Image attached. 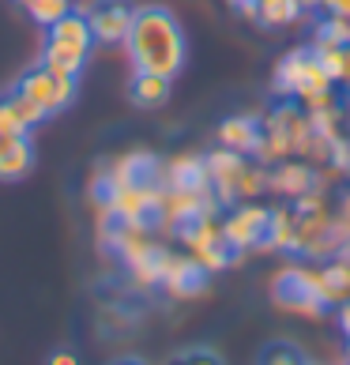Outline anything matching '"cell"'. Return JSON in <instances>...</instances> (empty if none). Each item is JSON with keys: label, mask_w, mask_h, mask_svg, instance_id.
Wrapping results in <instances>:
<instances>
[{"label": "cell", "mask_w": 350, "mask_h": 365, "mask_svg": "<svg viewBox=\"0 0 350 365\" xmlns=\"http://www.w3.org/2000/svg\"><path fill=\"white\" fill-rule=\"evenodd\" d=\"M125 49L132 68L140 72H155V76H177L185 68L188 57V42L177 16L163 4H143L132 16V26L125 34Z\"/></svg>", "instance_id": "obj_1"}, {"label": "cell", "mask_w": 350, "mask_h": 365, "mask_svg": "<svg viewBox=\"0 0 350 365\" xmlns=\"http://www.w3.org/2000/svg\"><path fill=\"white\" fill-rule=\"evenodd\" d=\"M94 34L83 11H68L64 19L46 26V42H42V64L61 76H83L87 57H91Z\"/></svg>", "instance_id": "obj_2"}, {"label": "cell", "mask_w": 350, "mask_h": 365, "mask_svg": "<svg viewBox=\"0 0 350 365\" xmlns=\"http://www.w3.org/2000/svg\"><path fill=\"white\" fill-rule=\"evenodd\" d=\"M272 302L282 313H298L309 320L324 317V297H320V267L309 264H290L272 279Z\"/></svg>", "instance_id": "obj_3"}, {"label": "cell", "mask_w": 350, "mask_h": 365, "mask_svg": "<svg viewBox=\"0 0 350 365\" xmlns=\"http://www.w3.org/2000/svg\"><path fill=\"white\" fill-rule=\"evenodd\" d=\"M331 76L320 68L316 53L313 49H294L287 53V57L279 61L275 68V91L287 94V98H298L302 106L313 102V98H324V94H331Z\"/></svg>", "instance_id": "obj_4"}, {"label": "cell", "mask_w": 350, "mask_h": 365, "mask_svg": "<svg viewBox=\"0 0 350 365\" xmlns=\"http://www.w3.org/2000/svg\"><path fill=\"white\" fill-rule=\"evenodd\" d=\"M11 87H16L19 94H26V98H31L46 117H53V113H64V110L76 102L79 79H76V76H61V72H53V68H46V64L38 61V64H31V68H26Z\"/></svg>", "instance_id": "obj_5"}, {"label": "cell", "mask_w": 350, "mask_h": 365, "mask_svg": "<svg viewBox=\"0 0 350 365\" xmlns=\"http://www.w3.org/2000/svg\"><path fill=\"white\" fill-rule=\"evenodd\" d=\"M177 237H181V245L188 249V256H196L207 272H222V267L234 264V249L226 245L222 222L215 219V215H200V219L177 226Z\"/></svg>", "instance_id": "obj_6"}, {"label": "cell", "mask_w": 350, "mask_h": 365, "mask_svg": "<svg viewBox=\"0 0 350 365\" xmlns=\"http://www.w3.org/2000/svg\"><path fill=\"white\" fill-rule=\"evenodd\" d=\"M267 215H272V207L252 204V200H245V204H234L230 215L222 219V237H226V245H230L234 252L260 249L264 230H267Z\"/></svg>", "instance_id": "obj_7"}, {"label": "cell", "mask_w": 350, "mask_h": 365, "mask_svg": "<svg viewBox=\"0 0 350 365\" xmlns=\"http://www.w3.org/2000/svg\"><path fill=\"white\" fill-rule=\"evenodd\" d=\"M207 279H211V272L196 260V256L166 252V267H163V282H158V287L170 297H200L207 290Z\"/></svg>", "instance_id": "obj_8"}, {"label": "cell", "mask_w": 350, "mask_h": 365, "mask_svg": "<svg viewBox=\"0 0 350 365\" xmlns=\"http://www.w3.org/2000/svg\"><path fill=\"white\" fill-rule=\"evenodd\" d=\"M87 23H91V34L98 46H120L132 26V16H136V8L128 4V0H94V8L83 11Z\"/></svg>", "instance_id": "obj_9"}, {"label": "cell", "mask_w": 350, "mask_h": 365, "mask_svg": "<svg viewBox=\"0 0 350 365\" xmlns=\"http://www.w3.org/2000/svg\"><path fill=\"white\" fill-rule=\"evenodd\" d=\"M249 155H237L230 147H215L211 155H204L207 178H211V192L219 200V207H234L237 204V178L245 170Z\"/></svg>", "instance_id": "obj_10"}, {"label": "cell", "mask_w": 350, "mask_h": 365, "mask_svg": "<svg viewBox=\"0 0 350 365\" xmlns=\"http://www.w3.org/2000/svg\"><path fill=\"white\" fill-rule=\"evenodd\" d=\"M264 128H272L275 136L287 140L290 155H309V151H313V143H316L313 125H309V113L302 110V106H294V102H282L279 110L264 120Z\"/></svg>", "instance_id": "obj_11"}, {"label": "cell", "mask_w": 350, "mask_h": 365, "mask_svg": "<svg viewBox=\"0 0 350 365\" xmlns=\"http://www.w3.org/2000/svg\"><path fill=\"white\" fill-rule=\"evenodd\" d=\"M313 188H324V181H320V173L309 166V162L282 158V162H275V166H267V192L298 200L305 192H313Z\"/></svg>", "instance_id": "obj_12"}, {"label": "cell", "mask_w": 350, "mask_h": 365, "mask_svg": "<svg viewBox=\"0 0 350 365\" xmlns=\"http://www.w3.org/2000/svg\"><path fill=\"white\" fill-rule=\"evenodd\" d=\"M163 185L170 188H188V192H211V178L200 155H181L163 166Z\"/></svg>", "instance_id": "obj_13"}, {"label": "cell", "mask_w": 350, "mask_h": 365, "mask_svg": "<svg viewBox=\"0 0 350 365\" xmlns=\"http://www.w3.org/2000/svg\"><path fill=\"white\" fill-rule=\"evenodd\" d=\"M170 91H173L170 76H155V72L132 68V79H128V102L132 106H140V110H158V106L170 102Z\"/></svg>", "instance_id": "obj_14"}, {"label": "cell", "mask_w": 350, "mask_h": 365, "mask_svg": "<svg viewBox=\"0 0 350 365\" xmlns=\"http://www.w3.org/2000/svg\"><path fill=\"white\" fill-rule=\"evenodd\" d=\"M219 147H230V151H237V155H252L260 147V136H264V125L257 117H226L222 125H219Z\"/></svg>", "instance_id": "obj_15"}, {"label": "cell", "mask_w": 350, "mask_h": 365, "mask_svg": "<svg viewBox=\"0 0 350 365\" xmlns=\"http://www.w3.org/2000/svg\"><path fill=\"white\" fill-rule=\"evenodd\" d=\"M320 297H324V305H343L350 297V260L331 256L320 267Z\"/></svg>", "instance_id": "obj_16"}, {"label": "cell", "mask_w": 350, "mask_h": 365, "mask_svg": "<svg viewBox=\"0 0 350 365\" xmlns=\"http://www.w3.org/2000/svg\"><path fill=\"white\" fill-rule=\"evenodd\" d=\"M260 249H267V252H294V207H272Z\"/></svg>", "instance_id": "obj_17"}, {"label": "cell", "mask_w": 350, "mask_h": 365, "mask_svg": "<svg viewBox=\"0 0 350 365\" xmlns=\"http://www.w3.org/2000/svg\"><path fill=\"white\" fill-rule=\"evenodd\" d=\"M31 170H34V140L19 136L4 155H0V181H23Z\"/></svg>", "instance_id": "obj_18"}, {"label": "cell", "mask_w": 350, "mask_h": 365, "mask_svg": "<svg viewBox=\"0 0 350 365\" xmlns=\"http://www.w3.org/2000/svg\"><path fill=\"white\" fill-rule=\"evenodd\" d=\"M298 16H302V8L294 0H257V16L252 19L267 26V31H275V26H290Z\"/></svg>", "instance_id": "obj_19"}, {"label": "cell", "mask_w": 350, "mask_h": 365, "mask_svg": "<svg viewBox=\"0 0 350 365\" xmlns=\"http://www.w3.org/2000/svg\"><path fill=\"white\" fill-rule=\"evenodd\" d=\"M320 68L331 76V83H350V46H313Z\"/></svg>", "instance_id": "obj_20"}, {"label": "cell", "mask_w": 350, "mask_h": 365, "mask_svg": "<svg viewBox=\"0 0 350 365\" xmlns=\"http://www.w3.org/2000/svg\"><path fill=\"white\" fill-rule=\"evenodd\" d=\"M264 192H267V166H260V162H245V170H241V178H237V204L260 200Z\"/></svg>", "instance_id": "obj_21"}, {"label": "cell", "mask_w": 350, "mask_h": 365, "mask_svg": "<svg viewBox=\"0 0 350 365\" xmlns=\"http://www.w3.org/2000/svg\"><path fill=\"white\" fill-rule=\"evenodd\" d=\"M313 42H316V46H350V19L331 16V11H328V19L316 23Z\"/></svg>", "instance_id": "obj_22"}, {"label": "cell", "mask_w": 350, "mask_h": 365, "mask_svg": "<svg viewBox=\"0 0 350 365\" xmlns=\"http://www.w3.org/2000/svg\"><path fill=\"white\" fill-rule=\"evenodd\" d=\"M26 16H31L38 26H49V23H57L64 19L72 11V0H26Z\"/></svg>", "instance_id": "obj_23"}, {"label": "cell", "mask_w": 350, "mask_h": 365, "mask_svg": "<svg viewBox=\"0 0 350 365\" xmlns=\"http://www.w3.org/2000/svg\"><path fill=\"white\" fill-rule=\"evenodd\" d=\"M260 365H309V361H305V354L294 343L275 339V343H267L260 350Z\"/></svg>", "instance_id": "obj_24"}, {"label": "cell", "mask_w": 350, "mask_h": 365, "mask_svg": "<svg viewBox=\"0 0 350 365\" xmlns=\"http://www.w3.org/2000/svg\"><path fill=\"white\" fill-rule=\"evenodd\" d=\"M4 98L11 102V110H16V113H19V120H23V125H26V128H31V132H34L38 125H42V120H49V117H46L42 110H38V106H34L31 98H26V94H19L16 87H11V91H4Z\"/></svg>", "instance_id": "obj_25"}, {"label": "cell", "mask_w": 350, "mask_h": 365, "mask_svg": "<svg viewBox=\"0 0 350 365\" xmlns=\"http://www.w3.org/2000/svg\"><path fill=\"white\" fill-rule=\"evenodd\" d=\"M166 365H226L219 350L211 346H188V350H177Z\"/></svg>", "instance_id": "obj_26"}, {"label": "cell", "mask_w": 350, "mask_h": 365, "mask_svg": "<svg viewBox=\"0 0 350 365\" xmlns=\"http://www.w3.org/2000/svg\"><path fill=\"white\" fill-rule=\"evenodd\" d=\"M335 222H339V230L346 234V241H350V188L343 192V200H339V211H335Z\"/></svg>", "instance_id": "obj_27"}, {"label": "cell", "mask_w": 350, "mask_h": 365, "mask_svg": "<svg viewBox=\"0 0 350 365\" xmlns=\"http://www.w3.org/2000/svg\"><path fill=\"white\" fill-rule=\"evenodd\" d=\"M46 365H79V358H76V350H68V346H64V350H53Z\"/></svg>", "instance_id": "obj_28"}, {"label": "cell", "mask_w": 350, "mask_h": 365, "mask_svg": "<svg viewBox=\"0 0 350 365\" xmlns=\"http://www.w3.org/2000/svg\"><path fill=\"white\" fill-rule=\"evenodd\" d=\"M320 4H324V11H331V16L350 19V0H320Z\"/></svg>", "instance_id": "obj_29"}, {"label": "cell", "mask_w": 350, "mask_h": 365, "mask_svg": "<svg viewBox=\"0 0 350 365\" xmlns=\"http://www.w3.org/2000/svg\"><path fill=\"white\" fill-rule=\"evenodd\" d=\"M335 309H339V331H343V339H350V297H346L343 305H335Z\"/></svg>", "instance_id": "obj_30"}, {"label": "cell", "mask_w": 350, "mask_h": 365, "mask_svg": "<svg viewBox=\"0 0 350 365\" xmlns=\"http://www.w3.org/2000/svg\"><path fill=\"white\" fill-rule=\"evenodd\" d=\"M230 4H234V8H237L245 19H252V16H257V0H230Z\"/></svg>", "instance_id": "obj_31"}, {"label": "cell", "mask_w": 350, "mask_h": 365, "mask_svg": "<svg viewBox=\"0 0 350 365\" xmlns=\"http://www.w3.org/2000/svg\"><path fill=\"white\" fill-rule=\"evenodd\" d=\"M105 365H147L140 354H117V358H110Z\"/></svg>", "instance_id": "obj_32"}, {"label": "cell", "mask_w": 350, "mask_h": 365, "mask_svg": "<svg viewBox=\"0 0 350 365\" xmlns=\"http://www.w3.org/2000/svg\"><path fill=\"white\" fill-rule=\"evenodd\" d=\"M16 140H19V136H11V132H4V128H0V155H4V151H8V147L16 143Z\"/></svg>", "instance_id": "obj_33"}, {"label": "cell", "mask_w": 350, "mask_h": 365, "mask_svg": "<svg viewBox=\"0 0 350 365\" xmlns=\"http://www.w3.org/2000/svg\"><path fill=\"white\" fill-rule=\"evenodd\" d=\"M294 4H298L302 11H309V8H320V0H294Z\"/></svg>", "instance_id": "obj_34"}, {"label": "cell", "mask_w": 350, "mask_h": 365, "mask_svg": "<svg viewBox=\"0 0 350 365\" xmlns=\"http://www.w3.org/2000/svg\"><path fill=\"white\" fill-rule=\"evenodd\" d=\"M346 365H350V339H346Z\"/></svg>", "instance_id": "obj_35"}, {"label": "cell", "mask_w": 350, "mask_h": 365, "mask_svg": "<svg viewBox=\"0 0 350 365\" xmlns=\"http://www.w3.org/2000/svg\"><path fill=\"white\" fill-rule=\"evenodd\" d=\"M16 4H19V8H23V4H26V0H16Z\"/></svg>", "instance_id": "obj_36"}]
</instances>
